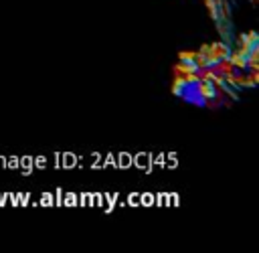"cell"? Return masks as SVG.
I'll use <instances>...</instances> for the list:
<instances>
[{"mask_svg": "<svg viewBox=\"0 0 259 253\" xmlns=\"http://www.w3.org/2000/svg\"><path fill=\"white\" fill-rule=\"evenodd\" d=\"M231 53V47L223 40H214V43H208V53H206V65H214L223 59H227Z\"/></svg>", "mask_w": 259, "mask_h": 253, "instance_id": "6da1fadb", "label": "cell"}, {"mask_svg": "<svg viewBox=\"0 0 259 253\" xmlns=\"http://www.w3.org/2000/svg\"><path fill=\"white\" fill-rule=\"evenodd\" d=\"M227 59L231 61V65H233L237 71H247V57H245L241 51L233 49V51L229 53V57H227Z\"/></svg>", "mask_w": 259, "mask_h": 253, "instance_id": "7a4b0ae2", "label": "cell"}, {"mask_svg": "<svg viewBox=\"0 0 259 253\" xmlns=\"http://www.w3.org/2000/svg\"><path fill=\"white\" fill-rule=\"evenodd\" d=\"M212 67H214V71H217V73H221V75H223L225 79L237 73V69H235V67L231 65V61H229V59H223V61H219V63H214Z\"/></svg>", "mask_w": 259, "mask_h": 253, "instance_id": "3957f363", "label": "cell"}, {"mask_svg": "<svg viewBox=\"0 0 259 253\" xmlns=\"http://www.w3.org/2000/svg\"><path fill=\"white\" fill-rule=\"evenodd\" d=\"M196 55H198V51H180V53H178V61H182V63H192V65H194Z\"/></svg>", "mask_w": 259, "mask_h": 253, "instance_id": "277c9868", "label": "cell"}]
</instances>
